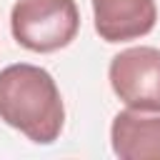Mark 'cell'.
I'll return each mask as SVG.
<instances>
[{
    "instance_id": "3957f363",
    "label": "cell",
    "mask_w": 160,
    "mask_h": 160,
    "mask_svg": "<svg viewBox=\"0 0 160 160\" xmlns=\"http://www.w3.org/2000/svg\"><path fill=\"white\" fill-rule=\"evenodd\" d=\"M115 95L135 110H160V50L138 45L118 52L108 68Z\"/></svg>"
},
{
    "instance_id": "6da1fadb",
    "label": "cell",
    "mask_w": 160,
    "mask_h": 160,
    "mask_svg": "<svg viewBox=\"0 0 160 160\" xmlns=\"http://www.w3.org/2000/svg\"><path fill=\"white\" fill-rule=\"evenodd\" d=\"M0 120L38 145L60 138L65 108L58 82L45 68L15 62L0 70Z\"/></svg>"
},
{
    "instance_id": "7a4b0ae2",
    "label": "cell",
    "mask_w": 160,
    "mask_h": 160,
    "mask_svg": "<svg viewBox=\"0 0 160 160\" xmlns=\"http://www.w3.org/2000/svg\"><path fill=\"white\" fill-rule=\"evenodd\" d=\"M18 45L30 52H55L70 45L80 30L75 0H18L10 12Z\"/></svg>"
},
{
    "instance_id": "277c9868",
    "label": "cell",
    "mask_w": 160,
    "mask_h": 160,
    "mask_svg": "<svg viewBox=\"0 0 160 160\" xmlns=\"http://www.w3.org/2000/svg\"><path fill=\"white\" fill-rule=\"evenodd\" d=\"M92 18L105 42H125L155 28L158 8L155 0H92Z\"/></svg>"
},
{
    "instance_id": "5b68a950",
    "label": "cell",
    "mask_w": 160,
    "mask_h": 160,
    "mask_svg": "<svg viewBox=\"0 0 160 160\" xmlns=\"http://www.w3.org/2000/svg\"><path fill=\"white\" fill-rule=\"evenodd\" d=\"M112 152L120 160H160V110L128 108L110 125Z\"/></svg>"
}]
</instances>
